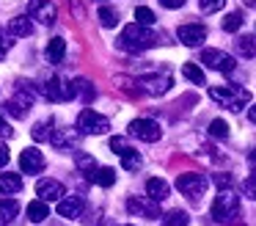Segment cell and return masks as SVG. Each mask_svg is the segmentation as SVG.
Returning a JSON list of instances; mask_svg holds the SVG:
<instances>
[{"label":"cell","instance_id":"6","mask_svg":"<svg viewBox=\"0 0 256 226\" xmlns=\"http://www.w3.org/2000/svg\"><path fill=\"white\" fill-rule=\"evenodd\" d=\"M127 130H130V135H132V138L146 141V143L160 141V135H162L160 124H157V121H152V119H135V121H130Z\"/></svg>","mask_w":256,"mask_h":226},{"label":"cell","instance_id":"42","mask_svg":"<svg viewBox=\"0 0 256 226\" xmlns=\"http://www.w3.org/2000/svg\"><path fill=\"white\" fill-rule=\"evenodd\" d=\"M8 157H12V154H8V146H6V143H0V168L8 163Z\"/></svg>","mask_w":256,"mask_h":226},{"label":"cell","instance_id":"8","mask_svg":"<svg viewBox=\"0 0 256 226\" xmlns=\"http://www.w3.org/2000/svg\"><path fill=\"white\" fill-rule=\"evenodd\" d=\"M42 97H47L50 102H58V99H72L74 97V86H72V83H64L61 77H50V80L42 86Z\"/></svg>","mask_w":256,"mask_h":226},{"label":"cell","instance_id":"15","mask_svg":"<svg viewBox=\"0 0 256 226\" xmlns=\"http://www.w3.org/2000/svg\"><path fill=\"white\" fill-rule=\"evenodd\" d=\"M140 86H144L146 94H154V97H157V94H166L168 88L174 86V80L168 75H160V77L152 75V77H144V80H140Z\"/></svg>","mask_w":256,"mask_h":226},{"label":"cell","instance_id":"24","mask_svg":"<svg viewBox=\"0 0 256 226\" xmlns=\"http://www.w3.org/2000/svg\"><path fill=\"white\" fill-rule=\"evenodd\" d=\"M20 190H22V179H20V174H0V193L12 196V193H20Z\"/></svg>","mask_w":256,"mask_h":226},{"label":"cell","instance_id":"26","mask_svg":"<svg viewBox=\"0 0 256 226\" xmlns=\"http://www.w3.org/2000/svg\"><path fill=\"white\" fill-rule=\"evenodd\" d=\"M140 163H144V160H140V154L135 152L132 146H130L127 152H122V165H124L127 171H138V168H140Z\"/></svg>","mask_w":256,"mask_h":226},{"label":"cell","instance_id":"28","mask_svg":"<svg viewBox=\"0 0 256 226\" xmlns=\"http://www.w3.org/2000/svg\"><path fill=\"white\" fill-rule=\"evenodd\" d=\"M100 22H102V28H116L118 25V11L110 9V6H102L100 9Z\"/></svg>","mask_w":256,"mask_h":226},{"label":"cell","instance_id":"17","mask_svg":"<svg viewBox=\"0 0 256 226\" xmlns=\"http://www.w3.org/2000/svg\"><path fill=\"white\" fill-rule=\"evenodd\" d=\"M88 179L94 182V185H100V187H110L113 182H116V171L108 168V165H96V168L88 174Z\"/></svg>","mask_w":256,"mask_h":226},{"label":"cell","instance_id":"20","mask_svg":"<svg viewBox=\"0 0 256 226\" xmlns=\"http://www.w3.org/2000/svg\"><path fill=\"white\" fill-rule=\"evenodd\" d=\"M50 141H52V146H58V149H74V143H78V132L74 130H56L50 135Z\"/></svg>","mask_w":256,"mask_h":226},{"label":"cell","instance_id":"2","mask_svg":"<svg viewBox=\"0 0 256 226\" xmlns=\"http://www.w3.org/2000/svg\"><path fill=\"white\" fill-rule=\"evenodd\" d=\"M210 97L215 99L218 105L228 108V110H242L245 105L250 102V91L237 88V86H212L210 88Z\"/></svg>","mask_w":256,"mask_h":226},{"label":"cell","instance_id":"32","mask_svg":"<svg viewBox=\"0 0 256 226\" xmlns=\"http://www.w3.org/2000/svg\"><path fill=\"white\" fill-rule=\"evenodd\" d=\"M210 135L212 138H228V124L223 119H215V121H210Z\"/></svg>","mask_w":256,"mask_h":226},{"label":"cell","instance_id":"34","mask_svg":"<svg viewBox=\"0 0 256 226\" xmlns=\"http://www.w3.org/2000/svg\"><path fill=\"white\" fill-rule=\"evenodd\" d=\"M223 6H226V0H198V9L204 11V14H215Z\"/></svg>","mask_w":256,"mask_h":226},{"label":"cell","instance_id":"9","mask_svg":"<svg viewBox=\"0 0 256 226\" xmlns=\"http://www.w3.org/2000/svg\"><path fill=\"white\" fill-rule=\"evenodd\" d=\"M30 17H34L36 22H42L44 28H50V25H56V20H58V9L50 0H30Z\"/></svg>","mask_w":256,"mask_h":226},{"label":"cell","instance_id":"39","mask_svg":"<svg viewBox=\"0 0 256 226\" xmlns=\"http://www.w3.org/2000/svg\"><path fill=\"white\" fill-rule=\"evenodd\" d=\"M12 50V42L6 39V33L0 31V58H6V53Z\"/></svg>","mask_w":256,"mask_h":226},{"label":"cell","instance_id":"19","mask_svg":"<svg viewBox=\"0 0 256 226\" xmlns=\"http://www.w3.org/2000/svg\"><path fill=\"white\" fill-rule=\"evenodd\" d=\"M64 53H66V42H64L61 36H56V39H50V42H47L44 55H47V61H50V64H61Z\"/></svg>","mask_w":256,"mask_h":226},{"label":"cell","instance_id":"11","mask_svg":"<svg viewBox=\"0 0 256 226\" xmlns=\"http://www.w3.org/2000/svg\"><path fill=\"white\" fill-rule=\"evenodd\" d=\"M20 168H22V174H39V171L44 168V154L34 146L22 149V152H20Z\"/></svg>","mask_w":256,"mask_h":226},{"label":"cell","instance_id":"1","mask_svg":"<svg viewBox=\"0 0 256 226\" xmlns=\"http://www.w3.org/2000/svg\"><path fill=\"white\" fill-rule=\"evenodd\" d=\"M157 44V36L154 31H149L146 25H127L124 28V33L118 36V47L122 50H149Z\"/></svg>","mask_w":256,"mask_h":226},{"label":"cell","instance_id":"3","mask_svg":"<svg viewBox=\"0 0 256 226\" xmlns=\"http://www.w3.org/2000/svg\"><path fill=\"white\" fill-rule=\"evenodd\" d=\"M237 209H240V196H234L228 187H223L215 196V201H212V218L226 223V220H232L237 215Z\"/></svg>","mask_w":256,"mask_h":226},{"label":"cell","instance_id":"21","mask_svg":"<svg viewBox=\"0 0 256 226\" xmlns=\"http://www.w3.org/2000/svg\"><path fill=\"white\" fill-rule=\"evenodd\" d=\"M28 108H30L28 97H14L6 102V113L14 116V119H25V116H28Z\"/></svg>","mask_w":256,"mask_h":226},{"label":"cell","instance_id":"22","mask_svg":"<svg viewBox=\"0 0 256 226\" xmlns=\"http://www.w3.org/2000/svg\"><path fill=\"white\" fill-rule=\"evenodd\" d=\"M20 215V201L14 198H0V223H12Z\"/></svg>","mask_w":256,"mask_h":226},{"label":"cell","instance_id":"46","mask_svg":"<svg viewBox=\"0 0 256 226\" xmlns=\"http://www.w3.org/2000/svg\"><path fill=\"white\" fill-rule=\"evenodd\" d=\"M245 6H256V0H245Z\"/></svg>","mask_w":256,"mask_h":226},{"label":"cell","instance_id":"5","mask_svg":"<svg viewBox=\"0 0 256 226\" xmlns=\"http://www.w3.org/2000/svg\"><path fill=\"white\" fill-rule=\"evenodd\" d=\"M206 185H210V182H206L204 174H179V179H176V187L188 198H193V201H198L206 193Z\"/></svg>","mask_w":256,"mask_h":226},{"label":"cell","instance_id":"40","mask_svg":"<svg viewBox=\"0 0 256 226\" xmlns=\"http://www.w3.org/2000/svg\"><path fill=\"white\" fill-rule=\"evenodd\" d=\"M0 135H3V138H12L14 135L12 124H8V121H3V116H0Z\"/></svg>","mask_w":256,"mask_h":226},{"label":"cell","instance_id":"12","mask_svg":"<svg viewBox=\"0 0 256 226\" xmlns=\"http://www.w3.org/2000/svg\"><path fill=\"white\" fill-rule=\"evenodd\" d=\"M127 209L132 215H144V218H157L160 215V207H157L154 198H140V196H130Z\"/></svg>","mask_w":256,"mask_h":226},{"label":"cell","instance_id":"10","mask_svg":"<svg viewBox=\"0 0 256 226\" xmlns=\"http://www.w3.org/2000/svg\"><path fill=\"white\" fill-rule=\"evenodd\" d=\"M176 36H179V42H182L184 47H198V44H204V39H206V28L190 22V25H182V28H179Z\"/></svg>","mask_w":256,"mask_h":226},{"label":"cell","instance_id":"29","mask_svg":"<svg viewBox=\"0 0 256 226\" xmlns=\"http://www.w3.org/2000/svg\"><path fill=\"white\" fill-rule=\"evenodd\" d=\"M188 223H190V218L182 209H174V212H168L166 218H162V226H188Z\"/></svg>","mask_w":256,"mask_h":226},{"label":"cell","instance_id":"27","mask_svg":"<svg viewBox=\"0 0 256 226\" xmlns=\"http://www.w3.org/2000/svg\"><path fill=\"white\" fill-rule=\"evenodd\" d=\"M182 75L188 77L190 83H196V86H204V72H201V66H196V64H182Z\"/></svg>","mask_w":256,"mask_h":226},{"label":"cell","instance_id":"44","mask_svg":"<svg viewBox=\"0 0 256 226\" xmlns=\"http://www.w3.org/2000/svg\"><path fill=\"white\" fill-rule=\"evenodd\" d=\"M248 119L256 124V105H250V108H248Z\"/></svg>","mask_w":256,"mask_h":226},{"label":"cell","instance_id":"45","mask_svg":"<svg viewBox=\"0 0 256 226\" xmlns=\"http://www.w3.org/2000/svg\"><path fill=\"white\" fill-rule=\"evenodd\" d=\"M248 160H250V165H254V168H256V149H254V152H250V157H248Z\"/></svg>","mask_w":256,"mask_h":226},{"label":"cell","instance_id":"38","mask_svg":"<svg viewBox=\"0 0 256 226\" xmlns=\"http://www.w3.org/2000/svg\"><path fill=\"white\" fill-rule=\"evenodd\" d=\"M242 190L248 193L250 198H256V176H250V179H245V182H242Z\"/></svg>","mask_w":256,"mask_h":226},{"label":"cell","instance_id":"33","mask_svg":"<svg viewBox=\"0 0 256 226\" xmlns=\"http://www.w3.org/2000/svg\"><path fill=\"white\" fill-rule=\"evenodd\" d=\"M74 165H78V168L83 171L86 176H88L91 171L96 168V163H94V157H91V154H78V157H74Z\"/></svg>","mask_w":256,"mask_h":226},{"label":"cell","instance_id":"13","mask_svg":"<svg viewBox=\"0 0 256 226\" xmlns=\"http://www.w3.org/2000/svg\"><path fill=\"white\" fill-rule=\"evenodd\" d=\"M83 212V198L80 196H61L58 198V215L61 218H78V215Z\"/></svg>","mask_w":256,"mask_h":226},{"label":"cell","instance_id":"4","mask_svg":"<svg viewBox=\"0 0 256 226\" xmlns=\"http://www.w3.org/2000/svg\"><path fill=\"white\" fill-rule=\"evenodd\" d=\"M78 130L88 132V135H102V132L110 130V121H108L105 116H100L96 110L86 108V110H80V116H78Z\"/></svg>","mask_w":256,"mask_h":226},{"label":"cell","instance_id":"7","mask_svg":"<svg viewBox=\"0 0 256 226\" xmlns=\"http://www.w3.org/2000/svg\"><path fill=\"white\" fill-rule=\"evenodd\" d=\"M201 64H206L215 72H223V75H232L234 66H237V61H234L228 53H223V50H204V53H201Z\"/></svg>","mask_w":256,"mask_h":226},{"label":"cell","instance_id":"23","mask_svg":"<svg viewBox=\"0 0 256 226\" xmlns=\"http://www.w3.org/2000/svg\"><path fill=\"white\" fill-rule=\"evenodd\" d=\"M25 212H28V218L34 220V223H42V220H44L47 215H50V207H47L44 198H36V201H30V204H28V209H25Z\"/></svg>","mask_w":256,"mask_h":226},{"label":"cell","instance_id":"31","mask_svg":"<svg viewBox=\"0 0 256 226\" xmlns=\"http://www.w3.org/2000/svg\"><path fill=\"white\" fill-rule=\"evenodd\" d=\"M240 28H242V14H240V11H232V14H226V20H223V31L237 33Z\"/></svg>","mask_w":256,"mask_h":226},{"label":"cell","instance_id":"30","mask_svg":"<svg viewBox=\"0 0 256 226\" xmlns=\"http://www.w3.org/2000/svg\"><path fill=\"white\" fill-rule=\"evenodd\" d=\"M135 20H138V25L152 28L157 17H154V11H152V9H146V6H138V9H135Z\"/></svg>","mask_w":256,"mask_h":226},{"label":"cell","instance_id":"43","mask_svg":"<svg viewBox=\"0 0 256 226\" xmlns=\"http://www.w3.org/2000/svg\"><path fill=\"white\" fill-rule=\"evenodd\" d=\"M162 6H166V9H182L184 3H188V0H160Z\"/></svg>","mask_w":256,"mask_h":226},{"label":"cell","instance_id":"35","mask_svg":"<svg viewBox=\"0 0 256 226\" xmlns=\"http://www.w3.org/2000/svg\"><path fill=\"white\" fill-rule=\"evenodd\" d=\"M74 86V94H83V97H94V88H91V80H83V77H78V80L72 83Z\"/></svg>","mask_w":256,"mask_h":226},{"label":"cell","instance_id":"16","mask_svg":"<svg viewBox=\"0 0 256 226\" xmlns=\"http://www.w3.org/2000/svg\"><path fill=\"white\" fill-rule=\"evenodd\" d=\"M146 193H149V198H154V201H166L168 193H171V185H168L166 179H160V176H152V179L146 182Z\"/></svg>","mask_w":256,"mask_h":226},{"label":"cell","instance_id":"18","mask_svg":"<svg viewBox=\"0 0 256 226\" xmlns=\"http://www.w3.org/2000/svg\"><path fill=\"white\" fill-rule=\"evenodd\" d=\"M8 33L17 39H25L34 33V22H30V17H14L12 22H8Z\"/></svg>","mask_w":256,"mask_h":226},{"label":"cell","instance_id":"14","mask_svg":"<svg viewBox=\"0 0 256 226\" xmlns=\"http://www.w3.org/2000/svg\"><path fill=\"white\" fill-rule=\"evenodd\" d=\"M36 193H39L44 201H58L64 196V185L56 179H39L36 182Z\"/></svg>","mask_w":256,"mask_h":226},{"label":"cell","instance_id":"36","mask_svg":"<svg viewBox=\"0 0 256 226\" xmlns=\"http://www.w3.org/2000/svg\"><path fill=\"white\" fill-rule=\"evenodd\" d=\"M50 124H52V121H44V124H36V127H34V138H36V141H47V138L52 135V132H50Z\"/></svg>","mask_w":256,"mask_h":226},{"label":"cell","instance_id":"41","mask_svg":"<svg viewBox=\"0 0 256 226\" xmlns=\"http://www.w3.org/2000/svg\"><path fill=\"white\" fill-rule=\"evenodd\" d=\"M215 185H220V187H232V176H228V174H215Z\"/></svg>","mask_w":256,"mask_h":226},{"label":"cell","instance_id":"37","mask_svg":"<svg viewBox=\"0 0 256 226\" xmlns=\"http://www.w3.org/2000/svg\"><path fill=\"white\" fill-rule=\"evenodd\" d=\"M110 149L116 154H122V152H127V149H130V141H127V138H122V135H116V138H110Z\"/></svg>","mask_w":256,"mask_h":226},{"label":"cell","instance_id":"25","mask_svg":"<svg viewBox=\"0 0 256 226\" xmlns=\"http://www.w3.org/2000/svg\"><path fill=\"white\" fill-rule=\"evenodd\" d=\"M234 44H237V53L242 55V58H256V42L250 36H240Z\"/></svg>","mask_w":256,"mask_h":226}]
</instances>
